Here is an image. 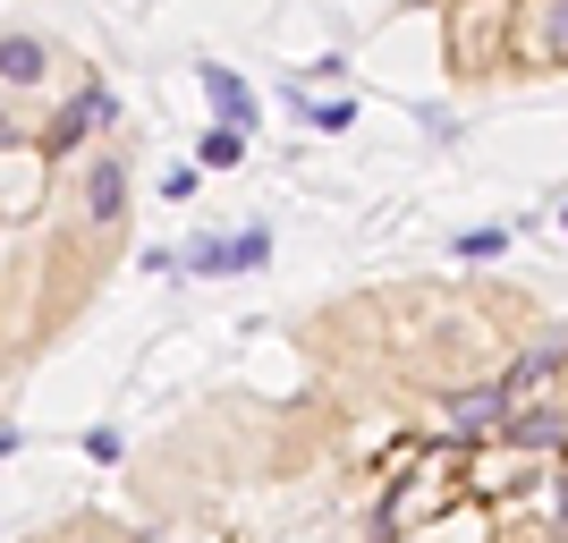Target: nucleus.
Listing matches in <instances>:
<instances>
[{
	"label": "nucleus",
	"mask_w": 568,
	"mask_h": 543,
	"mask_svg": "<svg viewBox=\"0 0 568 543\" xmlns=\"http://www.w3.org/2000/svg\"><path fill=\"white\" fill-rule=\"evenodd\" d=\"M500 442L526 450V459H568V400H509V416H500Z\"/></svg>",
	"instance_id": "obj_1"
},
{
	"label": "nucleus",
	"mask_w": 568,
	"mask_h": 543,
	"mask_svg": "<svg viewBox=\"0 0 568 543\" xmlns=\"http://www.w3.org/2000/svg\"><path fill=\"white\" fill-rule=\"evenodd\" d=\"M518 69L535 77L568 69V0H526L518 9Z\"/></svg>",
	"instance_id": "obj_2"
},
{
	"label": "nucleus",
	"mask_w": 568,
	"mask_h": 543,
	"mask_svg": "<svg viewBox=\"0 0 568 543\" xmlns=\"http://www.w3.org/2000/svg\"><path fill=\"white\" fill-rule=\"evenodd\" d=\"M263 255H272V230H230V238H195L179 263L195 281H230V272H255Z\"/></svg>",
	"instance_id": "obj_3"
},
{
	"label": "nucleus",
	"mask_w": 568,
	"mask_h": 543,
	"mask_svg": "<svg viewBox=\"0 0 568 543\" xmlns=\"http://www.w3.org/2000/svg\"><path fill=\"white\" fill-rule=\"evenodd\" d=\"M500 416H509V391H500V382H467V391L442 400V425H450L458 442H500Z\"/></svg>",
	"instance_id": "obj_4"
},
{
	"label": "nucleus",
	"mask_w": 568,
	"mask_h": 543,
	"mask_svg": "<svg viewBox=\"0 0 568 543\" xmlns=\"http://www.w3.org/2000/svg\"><path fill=\"white\" fill-rule=\"evenodd\" d=\"M560 374H568V331H551V340H526V349L509 356L500 391H509V400H544V391H551Z\"/></svg>",
	"instance_id": "obj_5"
},
{
	"label": "nucleus",
	"mask_w": 568,
	"mask_h": 543,
	"mask_svg": "<svg viewBox=\"0 0 568 543\" xmlns=\"http://www.w3.org/2000/svg\"><path fill=\"white\" fill-rule=\"evenodd\" d=\"M119 195H128V162H119V153H94V162H85V221H94V230H111V221L128 213Z\"/></svg>",
	"instance_id": "obj_6"
},
{
	"label": "nucleus",
	"mask_w": 568,
	"mask_h": 543,
	"mask_svg": "<svg viewBox=\"0 0 568 543\" xmlns=\"http://www.w3.org/2000/svg\"><path fill=\"white\" fill-rule=\"evenodd\" d=\"M0 77H9V86H43L51 77V43L43 34H0Z\"/></svg>",
	"instance_id": "obj_7"
},
{
	"label": "nucleus",
	"mask_w": 568,
	"mask_h": 543,
	"mask_svg": "<svg viewBox=\"0 0 568 543\" xmlns=\"http://www.w3.org/2000/svg\"><path fill=\"white\" fill-rule=\"evenodd\" d=\"M94 119H111V94H102V86H85V94H77L69 111L51 119V137H43V144H51V153H69V144L85 137V128H94Z\"/></svg>",
	"instance_id": "obj_8"
},
{
	"label": "nucleus",
	"mask_w": 568,
	"mask_h": 543,
	"mask_svg": "<svg viewBox=\"0 0 568 543\" xmlns=\"http://www.w3.org/2000/svg\"><path fill=\"white\" fill-rule=\"evenodd\" d=\"M195 77H204V94H213L221 128H246V119H255V94H246V86H237L230 69H195Z\"/></svg>",
	"instance_id": "obj_9"
},
{
	"label": "nucleus",
	"mask_w": 568,
	"mask_h": 543,
	"mask_svg": "<svg viewBox=\"0 0 568 543\" xmlns=\"http://www.w3.org/2000/svg\"><path fill=\"white\" fill-rule=\"evenodd\" d=\"M246 162V128H213L204 137V170H237Z\"/></svg>",
	"instance_id": "obj_10"
},
{
	"label": "nucleus",
	"mask_w": 568,
	"mask_h": 543,
	"mask_svg": "<svg viewBox=\"0 0 568 543\" xmlns=\"http://www.w3.org/2000/svg\"><path fill=\"white\" fill-rule=\"evenodd\" d=\"M509 255V230H467L458 238V263H500Z\"/></svg>",
	"instance_id": "obj_11"
},
{
	"label": "nucleus",
	"mask_w": 568,
	"mask_h": 543,
	"mask_svg": "<svg viewBox=\"0 0 568 543\" xmlns=\"http://www.w3.org/2000/svg\"><path fill=\"white\" fill-rule=\"evenodd\" d=\"M551 535H568V459L551 467Z\"/></svg>",
	"instance_id": "obj_12"
},
{
	"label": "nucleus",
	"mask_w": 568,
	"mask_h": 543,
	"mask_svg": "<svg viewBox=\"0 0 568 543\" xmlns=\"http://www.w3.org/2000/svg\"><path fill=\"white\" fill-rule=\"evenodd\" d=\"M85 459H102V467H111V459H119V425H94V433H85Z\"/></svg>",
	"instance_id": "obj_13"
},
{
	"label": "nucleus",
	"mask_w": 568,
	"mask_h": 543,
	"mask_svg": "<svg viewBox=\"0 0 568 543\" xmlns=\"http://www.w3.org/2000/svg\"><path fill=\"white\" fill-rule=\"evenodd\" d=\"M306 119H314V128H348L356 111H348V102H306Z\"/></svg>",
	"instance_id": "obj_14"
},
{
	"label": "nucleus",
	"mask_w": 568,
	"mask_h": 543,
	"mask_svg": "<svg viewBox=\"0 0 568 543\" xmlns=\"http://www.w3.org/2000/svg\"><path fill=\"white\" fill-rule=\"evenodd\" d=\"M9 450H18V433H9V425H0V459H9Z\"/></svg>",
	"instance_id": "obj_15"
},
{
	"label": "nucleus",
	"mask_w": 568,
	"mask_h": 543,
	"mask_svg": "<svg viewBox=\"0 0 568 543\" xmlns=\"http://www.w3.org/2000/svg\"><path fill=\"white\" fill-rule=\"evenodd\" d=\"M560 230H568V204H560Z\"/></svg>",
	"instance_id": "obj_16"
},
{
	"label": "nucleus",
	"mask_w": 568,
	"mask_h": 543,
	"mask_svg": "<svg viewBox=\"0 0 568 543\" xmlns=\"http://www.w3.org/2000/svg\"><path fill=\"white\" fill-rule=\"evenodd\" d=\"M0 137H9V128H0Z\"/></svg>",
	"instance_id": "obj_17"
}]
</instances>
